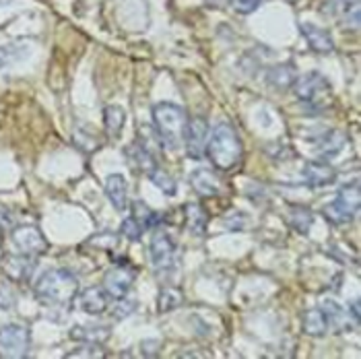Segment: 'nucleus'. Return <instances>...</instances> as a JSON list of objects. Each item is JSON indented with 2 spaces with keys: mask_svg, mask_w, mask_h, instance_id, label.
<instances>
[{
  "mask_svg": "<svg viewBox=\"0 0 361 359\" xmlns=\"http://www.w3.org/2000/svg\"><path fill=\"white\" fill-rule=\"evenodd\" d=\"M106 194L110 198L116 211H124L128 207V184L124 180V176L120 174H111L106 180Z\"/></svg>",
  "mask_w": 361,
  "mask_h": 359,
  "instance_id": "obj_19",
  "label": "nucleus"
},
{
  "mask_svg": "<svg viewBox=\"0 0 361 359\" xmlns=\"http://www.w3.org/2000/svg\"><path fill=\"white\" fill-rule=\"evenodd\" d=\"M2 271L11 281H29V276L35 271V256L8 254L2 258Z\"/></svg>",
  "mask_w": 361,
  "mask_h": 359,
  "instance_id": "obj_12",
  "label": "nucleus"
},
{
  "mask_svg": "<svg viewBox=\"0 0 361 359\" xmlns=\"http://www.w3.org/2000/svg\"><path fill=\"white\" fill-rule=\"evenodd\" d=\"M126 159L130 167H135L137 171H145V174H151L155 167H157V162H155V153H151L139 138L135 142H130L124 151Z\"/></svg>",
  "mask_w": 361,
  "mask_h": 359,
  "instance_id": "obj_13",
  "label": "nucleus"
},
{
  "mask_svg": "<svg viewBox=\"0 0 361 359\" xmlns=\"http://www.w3.org/2000/svg\"><path fill=\"white\" fill-rule=\"evenodd\" d=\"M149 256H151V262H153L155 271L161 273V275L173 273L178 269V262H180L178 246L173 244V240L167 236L166 231H155V236L151 240Z\"/></svg>",
  "mask_w": 361,
  "mask_h": 359,
  "instance_id": "obj_6",
  "label": "nucleus"
},
{
  "mask_svg": "<svg viewBox=\"0 0 361 359\" xmlns=\"http://www.w3.org/2000/svg\"><path fill=\"white\" fill-rule=\"evenodd\" d=\"M133 217L147 229H155L161 223V215L157 211H153L149 205H145L142 200H135L133 202Z\"/></svg>",
  "mask_w": 361,
  "mask_h": 359,
  "instance_id": "obj_25",
  "label": "nucleus"
},
{
  "mask_svg": "<svg viewBox=\"0 0 361 359\" xmlns=\"http://www.w3.org/2000/svg\"><path fill=\"white\" fill-rule=\"evenodd\" d=\"M79 291V281L66 269H50L33 285L35 298L46 305L60 308L68 305Z\"/></svg>",
  "mask_w": 361,
  "mask_h": 359,
  "instance_id": "obj_2",
  "label": "nucleus"
},
{
  "mask_svg": "<svg viewBox=\"0 0 361 359\" xmlns=\"http://www.w3.org/2000/svg\"><path fill=\"white\" fill-rule=\"evenodd\" d=\"M182 304H184V293H182V289H178V287H164V289L159 291L157 308H159L161 314H164V312H171V310L180 308Z\"/></svg>",
  "mask_w": 361,
  "mask_h": 359,
  "instance_id": "obj_28",
  "label": "nucleus"
},
{
  "mask_svg": "<svg viewBox=\"0 0 361 359\" xmlns=\"http://www.w3.org/2000/svg\"><path fill=\"white\" fill-rule=\"evenodd\" d=\"M231 6L240 15H250L260 6V0H231Z\"/></svg>",
  "mask_w": 361,
  "mask_h": 359,
  "instance_id": "obj_33",
  "label": "nucleus"
},
{
  "mask_svg": "<svg viewBox=\"0 0 361 359\" xmlns=\"http://www.w3.org/2000/svg\"><path fill=\"white\" fill-rule=\"evenodd\" d=\"M135 279H137V269L130 262L122 260L106 275L104 289L108 291V296H110L111 300H120V298H124L130 291Z\"/></svg>",
  "mask_w": 361,
  "mask_h": 359,
  "instance_id": "obj_9",
  "label": "nucleus"
},
{
  "mask_svg": "<svg viewBox=\"0 0 361 359\" xmlns=\"http://www.w3.org/2000/svg\"><path fill=\"white\" fill-rule=\"evenodd\" d=\"M110 334L108 327H75L71 331V339L87 345H102L110 339Z\"/></svg>",
  "mask_w": 361,
  "mask_h": 359,
  "instance_id": "obj_22",
  "label": "nucleus"
},
{
  "mask_svg": "<svg viewBox=\"0 0 361 359\" xmlns=\"http://www.w3.org/2000/svg\"><path fill=\"white\" fill-rule=\"evenodd\" d=\"M360 182H351L347 186L341 188V193L336 194L334 202L324 207V217L334 225H345L351 219H355L357 211H360Z\"/></svg>",
  "mask_w": 361,
  "mask_h": 359,
  "instance_id": "obj_5",
  "label": "nucleus"
},
{
  "mask_svg": "<svg viewBox=\"0 0 361 359\" xmlns=\"http://www.w3.org/2000/svg\"><path fill=\"white\" fill-rule=\"evenodd\" d=\"M31 345V332L25 324H4L0 329V358L19 359L25 358Z\"/></svg>",
  "mask_w": 361,
  "mask_h": 359,
  "instance_id": "obj_7",
  "label": "nucleus"
},
{
  "mask_svg": "<svg viewBox=\"0 0 361 359\" xmlns=\"http://www.w3.org/2000/svg\"><path fill=\"white\" fill-rule=\"evenodd\" d=\"M13 304H15V296H13L11 287L8 285H0V308L8 310Z\"/></svg>",
  "mask_w": 361,
  "mask_h": 359,
  "instance_id": "obj_35",
  "label": "nucleus"
},
{
  "mask_svg": "<svg viewBox=\"0 0 361 359\" xmlns=\"http://www.w3.org/2000/svg\"><path fill=\"white\" fill-rule=\"evenodd\" d=\"M289 223H291V227H293L295 231L307 233L310 227H312V223H314V213H312L307 207H302V205L291 207V209H289Z\"/></svg>",
  "mask_w": 361,
  "mask_h": 359,
  "instance_id": "obj_27",
  "label": "nucleus"
},
{
  "mask_svg": "<svg viewBox=\"0 0 361 359\" xmlns=\"http://www.w3.org/2000/svg\"><path fill=\"white\" fill-rule=\"evenodd\" d=\"M349 308H351V312H349V316L353 318V322L355 324H360V300H353L351 304H349Z\"/></svg>",
  "mask_w": 361,
  "mask_h": 359,
  "instance_id": "obj_37",
  "label": "nucleus"
},
{
  "mask_svg": "<svg viewBox=\"0 0 361 359\" xmlns=\"http://www.w3.org/2000/svg\"><path fill=\"white\" fill-rule=\"evenodd\" d=\"M11 242L17 250V254H25V256H42L48 252V240L44 238V233L35 227V225H17L11 231Z\"/></svg>",
  "mask_w": 361,
  "mask_h": 359,
  "instance_id": "obj_8",
  "label": "nucleus"
},
{
  "mask_svg": "<svg viewBox=\"0 0 361 359\" xmlns=\"http://www.w3.org/2000/svg\"><path fill=\"white\" fill-rule=\"evenodd\" d=\"M110 300L111 298L108 296V291L104 287H89V289H85L83 293H81L79 304H81L83 312L97 316V314H104L108 310Z\"/></svg>",
  "mask_w": 361,
  "mask_h": 359,
  "instance_id": "obj_18",
  "label": "nucleus"
},
{
  "mask_svg": "<svg viewBox=\"0 0 361 359\" xmlns=\"http://www.w3.org/2000/svg\"><path fill=\"white\" fill-rule=\"evenodd\" d=\"M304 331L310 336H322L329 331V322H326V316L322 312V308H314V310H307L304 314Z\"/></svg>",
  "mask_w": 361,
  "mask_h": 359,
  "instance_id": "obj_24",
  "label": "nucleus"
},
{
  "mask_svg": "<svg viewBox=\"0 0 361 359\" xmlns=\"http://www.w3.org/2000/svg\"><path fill=\"white\" fill-rule=\"evenodd\" d=\"M322 312L326 316V322H329V329H333L334 332H349L353 327H357L353 322V318L349 316V312L338 305L334 300H326L322 304Z\"/></svg>",
  "mask_w": 361,
  "mask_h": 359,
  "instance_id": "obj_16",
  "label": "nucleus"
},
{
  "mask_svg": "<svg viewBox=\"0 0 361 359\" xmlns=\"http://www.w3.org/2000/svg\"><path fill=\"white\" fill-rule=\"evenodd\" d=\"M324 13L345 29H360V0H326Z\"/></svg>",
  "mask_w": 361,
  "mask_h": 359,
  "instance_id": "obj_10",
  "label": "nucleus"
},
{
  "mask_svg": "<svg viewBox=\"0 0 361 359\" xmlns=\"http://www.w3.org/2000/svg\"><path fill=\"white\" fill-rule=\"evenodd\" d=\"M304 180L312 188H324V186L334 184L336 171H334L333 166H329L324 162H310L304 167Z\"/></svg>",
  "mask_w": 361,
  "mask_h": 359,
  "instance_id": "obj_14",
  "label": "nucleus"
},
{
  "mask_svg": "<svg viewBox=\"0 0 361 359\" xmlns=\"http://www.w3.org/2000/svg\"><path fill=\"white\" fill-rule=\"evenodd\" d=\"M209 124L204 118L195 116V118H188V126H186V137H184V145H186V151L192 159H200L204 155V149H207V140H209Z\"/></svg>",
  "mask_w": 361,
  "mask_h": 359,
  "instance_id": "obj_11",
  "label": "nucleus"
},
{
  "mask_svg": "<svg viewBox=\"0 0 361 359\" xmlns=\"http://www.w3.org/2000/svg\"><path fill=\"white\" fill-rule=\"evenodd\" d=\"M149 178H151V182L161 190V193H166L167 196H173L176 194V182H173V178L164 171L161 167H155L151 174H149Z\"/></svg>",
  "mask_w": 361,
  "mask_h": 359,
  "instance_id": "obj_30",
  "label": "nucleus"
},
{
  "mask_svg": "<svg viewBox=\"0 0 361 359\" xmlns=\"http://www.w3.org/2000/svg\"><path fill=\"white\" fill-rule=\"evenodd\" d=\"M184 219H186V227L192 236H204L207 233V211L198 205V202H190L184 207Z\"/></svg>",
  "mask_w": 361,
  "mask_h": 359,
  "instance_id": "obj_21",
  "label": "nucleus"
},
{
  "mask_svg": "<svg viewBox=\"0 0 361 359\" xmlns=\"http://www.w3.org/2000/svg\"><path fill=\"white\" fill-rule=\"evenodd\" d=\"M120 231H122V236H124L126 240H130V242H139L140 238H142V233H145V227H142L135 217H128V219H124L122 227H120Z\"/></svg>",
  "mask_w": 361,
  "mask_h": 359,
  "instance_id": "obj_31",
  "label": "nucleus"
},
{
  "mask_svg": "<svg viewBox=\"0 0 361 359\" xmlns=\"http://www.w3.org/2000/svg\"><path fill=\"white\" fill-rule=\"evenodd\" d=\"M204 153L209 155L211 164L217 169L231 171L240 166V162L244 157V145H242V138L231 124L219 122L207 140Z\"/></svg>",
  "mask_w": 361,
  "mask_h": 359,
  "instance_id": "obj_1",
  "label": "nucleus"
},
{
  "mask_svg": "<svg viewBox=\"0 0 361 359\" xmlns=\"http://www.w3.org/2000/svg\"><path fill=\"white\" fill-rule=\"evenodd\" d=\"M223 221L231 231H242L246 227V217L242 213H227V217Z\"/></svg>",
  "mask_w": 361,
  "mask_h": 359,
  "instance_id": "obj_34",
  "label": "nucleus"
},
{
  "mask_svg": "<svg viewBox=\"0 0 361 359\" xmlns=\"http://www.w3.org/2000/svg\"><path fill=\"white\" fill-rule=\"evenodd\" d=\"M190 184L198 196L211 198V196L219 194V180L211 169H195L190 176Z\"/></svg>",
  "mask_w": 361,
  "mask_h": 359,
  "instance_id": "obj_20",
  "label": "nucleus"
},
{
  "mask_svg": "<svg viewBox=\"0 0 361 359\" xmlns=\"http://www.w3.org/2000/svg\"><path fill=\"white\" fill-rule=\"evenodd\" d=\"M300 28H302L304 37H306L307 46H310L314 52H318V54H331V52H333L334 42L326 29L318 28V25H314V23H302Z\"/></svg>",
  "mask_w": 361,
  "mask_h": 359,
  "instance_id": "obj_15",
  "label": "nucleus"
},
{
  "mask_svg": "<svg viewBox=\"0 0 361 359\" xmlns=\"http://www.w3.org/2000/svg\"><path fill=\"white\" fill-rule=\"evenodd\" d=\"M298 99L310 110L322 111L333 104V87L320 73H306L293 81Z\"/></svg>",
  "mask_w": 361,
  "mask_h": 359,
  "instance_id": "obj_4",
  "label": "nucleus"
},
{
  "mask_svg": "<svg viewBox=\"0 0 361 359\" xmlns=\"http://www.w3.org/2000/svg\"><path fill=\"white\" fill-rule=\"evenodd\" d=\"M347 145V137L341 130H326L316 138V153L322 159H334Z\"/></svg>",
  "mask_w": 361,
  "mask_h": 359,
  "instance_id": "obj_17",
  "label": "nucleus"
},
{
  "mask_svg": "<svg viewBox=\"0 0 361 359\" xmlns=\"http://www.w3.org/2000/svg\"><path fill=\"white\" fill-rule=\"evenodd\" d=\"M25 54H27V46H21V44H6V46H0V68H6L8 64L21 60Z\"/></svg>",
  "mask_w": 361,
  "mask_h": 359,
  "instance_id": "obj_29",
  "label": "nucleus"
},
{
  "mask_svg": "<svg viewBox=\"0 0 361 359\" xmlns=\"http://www.w3.org/2000/svg\"><path fill=\"white\" fill-rule=\"evenodd\" d=\"M135 308H137V302H133V300H128V298L124 296V298L116 300V305L111 308V316H114V318H126L128 314L135 312Z\"/></svg>",
  "mask_w": 361,
  "mask_h": 359,
  "instance_id": "obj_32",
  "label": "nucleus"
},
{
  "mask_svg": "<svg viewBox=\"0 0 361 359\" xmlns=\"http://www.w3.org/2000/svg\"><path fill=\"white\" fill-rule=\"evenodd\" d=\"M124 122H126V111L120 106H108L104 110V126H106V133L110 137H118L122 133Z\"/></svg>",
  "mask_w": 361,
  "mask_h": 359,
  "instance_id": "obj_26",
  "label": "nucleus"
},
{
  "mask_svg": "<svg viewBox=\"0 0 361 359\" xmlns=\"http://www.w3.org/2000/svg\"><path fill=\"white\" fill-rule=\"evenodd\" d=\"M295 79H298V75H295V68L291 64H279V66H273L267 73V81L273 85L275 89H287V87L293 85Z\"/></svg>",
  "mask_w": 361,
  "mask_h": 359,
  "instance_id": "obj_23",
  "label": "nucleus"
},
{
  "mask_svg": "<svg viewBox=\"0 0 361 359\" xmlns=\"http://www.w3.org/2000/svg\"><path fill=\"white\" fill-rule=\"evenodd\" d=\"M140 349H142V355L155 358V355L159 353V341H145V343L140 345Z\"/></svg>",
  "mask_w": 361,
  "mask_h": 359,
  "instance_id": "obj_36",
  "label": "nucleus"
},
{
  "mask_svg": "<svg viewBox=\"0 0 361 359\" xmlns=\"http://www.w3.org/2000/svg\"><path fill=\"white\" fill-rule=\"evenodd\" d=\"M153 122H155V133L161 140V147H166L169 151H178L186 137V126H188L186 110L169 102L155 104Z\"/></svg>",
  "mask_w": 361,
  "mask_h": 359,
  "instance_id": "obj_3",
  "label": "nucleus"
}]
</instances>
